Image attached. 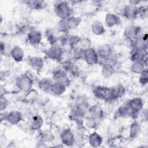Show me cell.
Returning <instances> with one entry per match:
<instances>
[{
  "mask_svg": "<svg viewBox=\"0 0 148 148\" xmlns=\"http://www.w3.org/2000/svg\"><path fill=\"white\" fill-rule=\"evenodd\" d=\"M28 3H29V5H31V6H32L35 9H40L41 8H42L43 5H45L44 2L42 1H29Z\"/></svg>",
  "mask_w": 148,
  "mask_h": 148,
  "instance_id": "obj_8",
  "label": "cell"
},
{
  "mask_svg": "<svg viewBox=\"0 0 148 148\" xmlns=\"http://www.w3.org/2000/svg\"><path fill=\"white\" fill-rule=\"evenodd\" d=\"M135 5L136 4H130L127 5L124 8V14L125 16L128 18L134 17L135 16L139 13V8H138Z\"/></svg>",
  "mask_w": 148,
  "mask_h": 148,
  "instance_id": "obj_2",
  "label": "cell"
},
{
  "mask_svg": "<svg viewBox=\"0 0 148 148\" xmlns=\"http://www.w3.org/2000/svg\"><path fill=\"white\" fill-rule=\"evenodd\" d=\"M55 12L62 19L69 17L72 9L67 2L61 1L55 4Z\"/></svg>",
  "mask_w": 148,
  "mask_h": 148,
  "instance_id": "obj_1",
  "label": "cell"
},
{
  "mask_svg": "<svg viewBox=\"0 0 148 148\" xmlns=\"http://www.w3.org/2000/svg\"><path fill=\"white\" fill-rule=\"evenodd\" d=\"M28 40L32 45L38 44L40 42L41 39V34L40 32L38 31H32L28 34Z\"/></svg>",
  "mask_w": 148,
  "mask_h": 148,
  "instance_id": "obj_3",
  "label": "cell"
},
{
  "mask_svg": "<svg viewBox=\"0 0 148 148\" xmlns=\"http://www.w3.org/2000/svg\"><path fill=\"white\" fill-rule=\"evenodd\" d=\"M47 38L48 40L50 41V43H54L55 42H56L57 40V35L54 31L53 29H50V31L47 32Z\"/></svg>",
  "mask_w": 148,
  "mask_h": 148,
  "instance_id": "obj_7",
  "label": "cell"
},
{
  "mask_svg": "<svg viewBox=\"0 0 148 148\" xmlns=\"http://www.w3.org/2000/svg\"><path fill=\"white\" fill-rule=\"evenodd\" d=\"M49 54L50 56V57L57 58L60 56L61 57L62 54V49L60 47H58L56 45H53L51 48L49 50Z\"/></svg>",
  "mask_w": 148,
  "mask_h": 148,
  "instance_id": "obj_5",
  "label": "cell"
},
{
  "mask_svg": "<svg viewBox=\"0 0 148 148\" xmlns=\"http://www.w3.org/2000/svg\"><path fill=\"white\" fill-rule=\"evenodd\" d=\"M6 118L9 121L13 123H16L17 122L18 120L20 119V115L19 113L17 112H12L7 115Z\"/></svg>",
  "mask_w": 148,
  "mask_h": 148,
  "instance_id": "obj_6",
  "label": "cell"
},
{
  "mask_svg": "<svg viewBox=\"0 0 148 148\" xmlns=\"http://www.w3.org/2000/svg\"><path fill=\"white\" fill-rule=\"evenodd\" d=\"M11 54L13 58L14 59L15 61H21L23 57L24 56V52L20 47L17 46L13 47L11 50Z\"/></svg>",
  "mask_w": 148,
  "mask_h": 148,
  "instance_id": "obj_4",
  "label": "cell"
}]
</instances>
